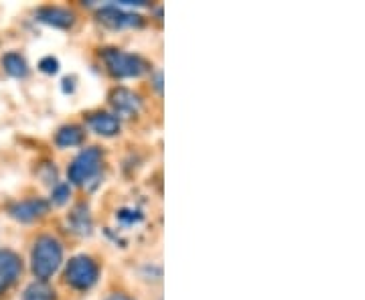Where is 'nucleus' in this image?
<instances>
[{
  "mask_svg": "<svg viewBox=\"0 0 365 300\" xmlns=\"http://www.w3.org/2000/svg\"><path fill=\"white\" fill-rule=\"evenodd\" d=\"M33 274L39 278V282H47L63 262V246L53 235H41L33 248Z\"/></svg>",
  "mask_w": 365,
  "mask_h": 300,
  "instance_id": "f257e3e1",
  "label": "nucleus"
},
{
  "mask_svg": "<svg viewBox=\"0 0 365 300\" xmlns=\"http://www.w3.org/2000/svg\"><path fill=\"white\" fill-rule=\"evenodd\" d=\"M102 59H104L108 71L116 78H138L148 69V63L143 57L120 51V49H104Z\"/></svg>",
  "mask_w": 365,
  "mask_h": 300,
  "instance_id": "f03ea898",
  "label": "nucleus"
},
{
  "mask_svg": "<svg viewBox=\"0 0 365 300\" xmlns=\"http://www.w3.org/2000/svg\"><path fill=\"white\" fill-rule=\"evenodd\" d=\"M100 276V268L90 256H76L67 262L66 268V282L76 290H88L96 282Z\"/></svg>",
  "mask_w": 365,
  "mask_h": 300,
  "instance_id": "7ed1b4c3",
  "label": "nucleus"
},
{
  "mask_svg": "<svg viewBox=\"0 0 365 300\" xmlns=\"http://www.w3.org/2000/svg\"><path fill=\"white\" fill-rule=\"evenodd\" d=\"M100 167H102V150L96 146H90V148L81 150L76 160L69 165L67 177L73 185H86L100 172Z\"/></svg>",
  "mask_w": 365,
  "mask_h": 300,
  "instance_id": "20e7f679",
  "label": "nucleus"
},
{
  "mask_svg": "<svg viewBox=\"0 0 365 300\" xmlns=\"http://www.w3.org/2000/svg\"><path fill=\"white\" fill-rule=\"evenodd\" d=\"M23 262L11 249H0V294L21 278Z\"/></svg>",
  "mask_w": 365,
  "mask_h": 300,
  "instance_id": "39448f33",
  "label": "nucleus"
},
{
  "mask_svg": "<svg viewBox=\"0 0 365 300\" xmlns=\"http://www.w3.org/2000/svg\"><path fill=\"white\" fill-rule=\"evenodd\" d=\"M47 211H49V203L43 201V199H26V201H19V203H14V205H11V209H9L11 217H14L16 222L25 223L39 219V217H43Z\"/></svg>",
  "mask_w": 365,
  "mask_h": 300,
  "instance_id": "423d86ee",
  "label": "nucleus"
},
{
  "mask_svg": "<svg viewBox=\"0 0 365 300\" xmlns=\"http://www.w3.org/2000/svg\"><path fill=\"white\" fill-rule=\"evenodd\" d=\"M100 23L110 29H124V26H143V16L134 13H126L118 6H106L100 11Z\"/></svg>",
  "mask_w": 365,
  "mask_h": 300,
  "instance_id": "0eeeda50",
  "label": "nucleus"
},
{
  "mask_svg": "<svg viewBox=\"0 0 365 300\" xmlns=\"http://www.w3.org/2000/svg\"><path fill=\"white\" fill-rule=\"evenodd\" d=\"M110 102L114 105V110H116V114L124 118H132L136 116L138 112H140V105H143V100L136 95L130 90H126V88H118L112 92L110 95Z\"/></svg>",
  "mask_w": 365,
  "mask_h": 300,
  "instance_id": "6e6552de",
  "label": "nucleus"
},
{
  "mask_svg": "<svg viewBox=\"0 0 365 300\" xmlns=\"http://www.w3.org/2000/svg\"><path fill=\"white\" fill-rule=\"evenodd\" d=\"M37 19L45 25L55 26V29H67L76 23V14L61 6H43L37 13Z\"/></svg>",
  "mask_w": 365,
  "mask_h": 300,
  "instance_id": "1a4fd4ad",
  "label": "nucleus"
},
{
  "mask_svg": "<svg viewBox=\"0 0 365 300\" xmlns=\"http://www.w3.org/2000/svg\"><path fill=\"white\" fill-rule=\"evenodd\" d=\"M88 124L96 134L100 136H116L120 132V118L114 114H106V112H98L88 118Z\"/></svg>",
  "mask_w": 365,
  "mask_h": 300,
  "instance_id": "9d476101",
  "label": "nucleus"
},
{
  "mask_svg": "<svg viewBox=\"0 0 365 300\" xmlns=\"http://www.w3.org/2000/svg\"><path fill=\"white\" fill-rule=\"evenodd\" d=\"M2 67H4V71H6L9 76H13V78H26V73H29V66H26L25 57L14 51L6 53V55L2 57Z\"/></svg>",
  "mask_w": 365,
  "mask_h": 300,
  "instance_id": "9b49d317",
  "label": "nucleus"
},
{
  "mask_svg": "<svg viewBox=\"0 0 365 300\" xmlns=\"http://www.w3.org/2000/svg\"><path fill=\"white\" fill-rule=\"evenodd\" d=\"M83 140V130L79 128V126H63V128H59V132L55 134V143L57 146H61V148H71V146H78Z\"/></svg>",
  "mask_w": 365,
  "mask_h": 300,
  "instance_id": "f8f14e48",
  "label": "nucleus"
},
{
  "mask_svg": "<svg viewBox=\"0 0 365 300\" xmlns=\"http://www.w3.org/2000/svg\"><path fill=\"white\" fill-rule=\"evenodd\" d=\"M23 300H57L55 299V290L47 282H33L26 288Z\"/></svg>",
  "mask_w": 365,
  "mask_h": 300,
  "instance_id": "ddd939ff",
  "label": "nucleus"
},
{
  "mask_svg": "<svg viewBox=\"0 0 365 300\" xmlns=\"http://www.w3.org/2000/svg\"><path fill=\"white\" fill-rule=\"evenodd\" d=\"M67 197H69V185L67 183H61L57 185L55 189H53V203H57V205H61V203H66Z\"/></svg>",
  "mask_w": 365,
  "mask_h": 300,
  "instance_id": "4468645a",
  "label": "nucleus"
},
{
  "mask_svg": "<svg viewBox=\"0 0 365 300\" xmlns=\"http://www.w3.org/2000/svg\"><path fill=\"white\" fill-rule=\"evenodd\" d=\"M41 71H45V73H57L59 71V61L55 59V57H45V59H41Z\"/></svg>",
  "mask_w": 365,
  "mask_h": 300,
  "instance_id": "2eb2a0df",
  "label": "nucleus"
},
{
  "mask_svg": "<svg viewBox=\"0 0 365 300\" xmlns=\"http://www.w3.org/2000/svg\"><path fill=\"white\" fill-rule=\"evenodd\" d=\"M106 300H134V299L126 296V294H112V296H108Z\"/></svg>",
  "mask_w": 365,
  "mask_h": 300,
  "instance_id": "dca6fc26",
  "label": "nucleus"
}]
</instances>
